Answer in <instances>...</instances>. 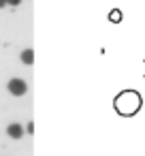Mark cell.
<instances>
[{
    "label": "cell",
    "mask_w": 145,
    "mask_h": 156,
    "mask_svg": "<svg viewBox=\"0 0 145 156\" xmlns=\"http://www.w3.org/2000/svg\"><path fill=\"white\" fill-rule=\"evenodd\" d=\"M26 128H28V133H34V124H32V122H28V126H26Z\"/></svg>",
    "instance_id": "52a82bcc"
},
{
    "label": "cell",
    "mask_w": 145,
    "mask_h": 156,
    "mask_svg": "<svg viewBox=\"0 0 145 156\" xmlns=\"http://www.w3.org/2000/svg\"><path fill=\"white\" fill-rule=\"evenodd\" d=\"M7 5V0H0V7H5Z\"/></svg>",
    "instance_id": "ba28073f"
},
{
    "label": "cell",
    "mask_w": 145,
    "mask_h": 156,
    "mask_svg": "<svg viewBox=\"0 0 145 156\" xmlns=\"http://www.w3.org/2000/svg\"><path fill=\"white\" fill-rule=\"evenodd\" d=\"M7 90H9L13 96H24V94L28 92V86H26V81H24V79H19V77H13V79L7 83Z\"/></svg>",
    "instance_id": "7a4b0ae2"
},
{
    "label": "cell",
    "mask_w": 145,
    "mask_h": 156,
    "mask_svg": "<svg viewBox=\"0 0 145 156\" xmlns=\"http://www.w3.org/2000/svg\"><path fill=\"white\" fill-rule=\"evenodd\" d=\"M113 107H115V111H117L122 118H132V115H136V113L141 111L143 98H141V94H139L136 90L128 88V90H122V92L115 96Z\"/></svg>",
    "instance_id": "6da1fadb"
},
{
    "label": "cell",
    "mask_w": 145,
    "mask_h": 156,
    "mask_svg": "<svg viewBox=\"0 0 145 156\" xmlns=\"http://www.w3.org/2000/svg\"><path fill=\"white\" fill-rule=\"evenodd\" d=\"M122 20H124V13H122L119 9H111V11H109V22H111V24H119Z\"/></svg>",
    "instance_id": "277c9868"
},
{
    "label": "cell",
    "mask_w": 145,
    "mask_h": 156,
    "mask_svg": "<svg viewBox=\"0 0 145 156\" xmlns=\"http://www.w3.org/2000/svg\"><path fill=\"white\" fill-rule=\"evenodd\" d=\"M7 135H9L11 139H22V137H24V126L17 124V122H11V124L7 126Z\"/></svg>",
    "instance_id": "3957f363"
},
{
    "label": "cell",
    "mask_w": 145,
    "mask_h": 156,
    "mask_svg": "<svg viewBox=\"0 0 145 156\" xmlns=\"http://www.w3.org/2000/svg\"><path fill=\"white\" fill-rule=\"evenodd\" d=\"M19 60H22L24 64H32V62H34V51H32V49H24V51L19 54Z\"/></svg>",
    "instance_id": "5b68a950"
},
{
    "label": "cell",
    "mask_w": 145,
    "mask_h": 156,
    "mask_svg": "<svg viewBox=\"0 0 145 156\" xmlns=\"http://www.w3.org/2000/svg\"><path fill=\"white\" fill-rule=\"evenodd\" d=\"M7 5H11V7H17V5H22V0H7Z\"/></svg>",
    "instance_id": "8992f818"
}]
</instances>
